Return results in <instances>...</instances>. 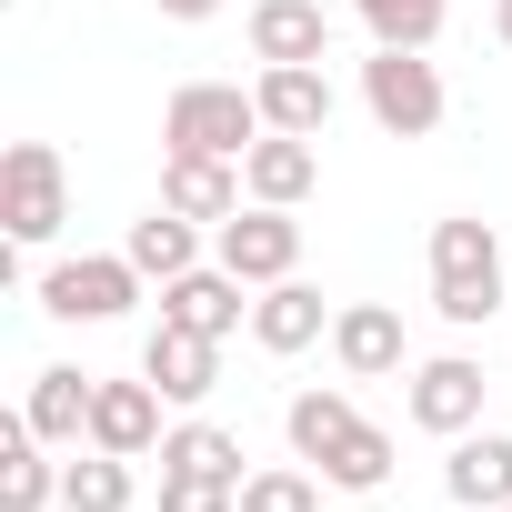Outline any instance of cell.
Segmentation results:
<instances>
[{
    "label": "cell",
    "instance_id": "1",
    "mask_svg": "<svg viewBox=\"0 0 512 512\" xmlns=\"http://www.w3.org/2000/svg\"><path fill=\"white\" fill-rule=\"evenodd\" d=\"M432 312L452 332H482L492 312H512V272H502V231L482 211H442L432 221Z\"/></svg>",
    "mask_w": 512,
    "mask_h": 512
},
{
    "label": "cell",
    "instance_id": "2",
    "mask_svg": "<svg viewBox=\"0 0 512 512\" xmlns=\"http://www.w3.org/2000/svg\"><path fill=\"white\" fill-rule=\"evenodd\" d=\"M262 131H272L262 91H241V81H181L161 111V151H211V161H241Z\"/></svg>",
    "mask_w": 512,
    "mask_h": 512
},
{
    "label": "cell",
    "instance_id": "3",
    "mask_svg": "<svg viewBox=\"0 0 512 512\" xmlns=\"http://www.w3.org/2000/svg\"><path fill=\"white\" fill-rule=\"evenodd\" d=\"M362 111H372L392 141H432L442 111H452V91H442L432 51H382V41H372V61H362Z\"/></svg>",
    "mask_w": 512,
    "mask_h": 512
},
{
    "label": "cell",
    "instance_id": "4",
    "mask_svg": "<svg viewBox=\"0 0 512 512\" xmlns=\"http://www.w3.org/2000/svg\"><path fill=\"white\" fill-rule=\"evenodd\" d=\"M61 221H71L61 151L51 141H11V151H0V231H11L21 251H41V241H61Z\"/></svg>",
    "mask_w": 512,
    "mask_h": 512
},
{
    "label": "cell",
    "instance_id": "5",
    "mask_svg": "<svg viewBox=\"0 0 512 512\" xmlns=\"http://www.w3.org/2000/svg\"><path fill=\"white\" fill-rule=\"evenodd\" d=\"M141 262L131 251H71V262H51L41 272V312L51 322H121L131 302H141Z\"/></svg>",
    "mask_w": 512,
    "mask_h": 512
},
{
    "label": "cell",
    "instance_id": "6",
    "mask_svg": "<svg viewBox=\"0 0 512 512\" xmlns=\"http://www.w3.org/2000/svg\"><path fill=\"white\" fill-rule=\"evenodd\" d=\"M211 262H221V272H241L251 292H272V282H292V272H302V221H292V211H272V201H241V211L211 231Z\"/></svg>",
    "mask_w": 512,
    "mask_h": 512
},
{
    "label": "cell",
    "instance_id": "7",
    "mask_svg": "<svg viewBox=\"0 0 512 512\" xmlns=\"http://www.w3.org/2000/svg\"><path fill=\"white\" fill-rule=\"evenodd\" d=\"M482 392H492V372H482L472 352H432V362H412V392H402V412H412V432H432V442H462V432L482 422Z\"/></svg>",
    "mask_w": 512,
    "mask_h": 512
},
{
    "label": "cell",
    "instance_id": "8",
    "mask_svg": "<svg viewBox=\"0 0 512 512\" xmlns=\"http://www.w3.org/2000/svg\"><path fill=\"white\" fill-rule=\"evenodd\" d=\"M141 382H151L161 402H211V392H221V342L191 332V322H151V342H141Z\"/></svg>",
    "mask_w": 512,
    "mask_h": 512
},
{
    "label": "cell",
    "instance_id": "9",
    "mask_svg": "<svg viewBox=\"0 0 512 512\" xmlns=\"http://www.w3.org/2000/svg\"><path fill=\"white\" fill-rule=\"evenodd\" d=\"M332 362H342L352 382H382V372H402V362H412V342H402V312H392V302H342V312H332Z\"/></svg>",
    "mask_w": 512,
    "mask_h": 512
},
{
    "label": "cell",
    "instance_id": "10",
    "mask_svg": "<svg viewBox=\"0 0 512 512\" xmlns=\"http://www.w3.org/2000/svg\"><path fill=\"white\" fill-rule=\"evenodd\" d=\"M312 181H322V151H312L302 131H262V141L241 151V191H251V201H272V211H302Z\"/></svg>",
    "mask_w": 512,
    "mask_h": 512
},
{
    "label": "cell",
    "instance_id": "11",
    "mask_svg": "<svg viewBox=\"0 0 512 512\" xmlns=\"http://www.w3.org/2000/svg\"><path fill=\"white\" fill-rule=\"evenodd\" d=\"M332 332V302L292 272V282H272V292H251V342H262L272 362H292V352H312Z\"/></svg>",
    "mask_w": 512,
    "mask_h": 512
},
{
    "label": "cell",
    "instance_id": "12",
    "mask_svg": "<svg viewBox=\"0 0 512 512\" xmlns=\"http://www.w3.org/2000/svg\"><path fill=\"white\" fill-rule=\"evenodd\" d=\"M161 201L221 231V221H231L251 191H241V161H211V151H161Z\"/></svg>",
    "mask_w": 512,
    "mask_h": 512
},
{
    "label": "cell",
    "instance_id": "13",
    "mask_svg": "<svg viewBox=\"0 0 512 512\" xmlns=\"http://www.w3.org/2000/svg\"><path fill=\"white\" fill-rule=\"evenodd\" d=\"M251 282L241 272H221V262H201V272H181V282H161V322H191V332H211V342H231L241 322H251V302H241Z\"/></svg>",
    "mask_w": 512,
    "mask_h": 512
},
{
    "label": "cell",
    "instance_id": "14",
    "mask_svg": "<svg viewBox=\"0 0 512 512\" xmlns=\"http://www.w3.org/2000/svg\"><path fill=\"white\" fill-rule=\"evenodd\" d=\"M251 91H262V121H272V131H302V141L332 131V71H322V61H272Z\"/></svg>",
    "mask_w": 512,
    "mask_h": 512
},
{
    "label": "cell",
    "instance_id": "15",
    "mask_svg": "<svg viewBox=\"0 0 512 512\" xmlns=\"http://www.w3.org/2000/svg\"><path fill=\"white\" fill-rule=\"evenodd\" d=\"M442 492L462 502V512H502L512 502V432H462L452 442V462H442Z\"/></svg>",
    "mask_w": 512,
    "mask_h": 512
},
{
    "label": "cell",
    "instance_id": "16",
    "mask_svg": "<svg viewBox=\"0 0 512 512\" xmlns=\"http://www.w3.org/2000/svg\"><path fill=\"white\" fill-rule=\"evenodd\" d=\"M251 61H332V11L322 0H262L251 11Z\"/></svg>",
    "mask_w": 512,
    "mask_h": 512
},
{
    "label": "cell",
    "instance_id": "17",
    "mask_svg": "<svg viewBox=\"0 0 512 512\" xmlns=\"http://www.w3.org/2000/svg\"><path fill=\"white\" fill-rule=\"evenodd\" d=\"M91 442L121 452V462L161 452V392H151V382H101V392H91Z\"/></svg>",
    "mask_w": 512,
    "mask_h": 512
},
{
    "label": "cell",
    "instance_id": "18",
    "mask_svg": "<svg viewBox=\"0 0 512 512\" xmlns=\"http://www.w3.org/2000/svg\"><path fill=\"white\" fill-rule=\"evenodd\" d=\"M282 432H292V462H312V472H322V462L362 432V412H352V392H342V382H312V392H292V402H282Z\"/></svg>",
    "mask_w": 512,
    "mask_h": 512
},
{
    "label": "cell",
    "instance_id": "19",
    "mask_svg": "<svg viewBox=\"0 0 512 512\" xmlns=\"http://www.w3.org/2000/svg\"><path fill=\"white\" fill-rule=\"evenodd\" d=\"M91 392H101V372H71V362H51V372H31V402H21V422H31L41 442H91Z\"/></svg>",
    "mask_w": 512,
    "mask_h": 512
},
{
    "label": "cell",
    "instance_id": "20",
    "mask_svg": "<svg viewBox=\"0 0 512 512\" xmlns=\"http://www.w3.org/2000/svg\"><path fill=\"white\" fill-rule=\"evenodd\" d=\"M121 251H131L151 282H181V272H201V221L161 201V211H141V221H131V241H121Z\"/></svg>",
    "mask_w": 512,
    "mask_h": 512
},
{
    "label": "cell",
    "instance_id": "21",
    "mask_svg": "<svg viewBox=\"0 0 512 512\" xmlns=\"http://www.w3.org/2000/svg\"><path fill=\"white\" fill-rule=\"evenodd\" d=\"M41 502H61L51 442H41L31 422H11V432H0V512H41Z\"/></svg>",
    "mask_w": 512,
    "mask_h": 512
},
{
    "label": "cell",
    "instance_id": "22",
    "mask_svg": "<svg viewBox=\"0 0 512 512\" xmlns=\"http://www.w3.org/2000/svg\"><path fill=\"white\" fill-rule=\"evenodd\" d=\"M131 492H141V482H131V462H121V452H101V442L61 462V502H71V512H131Z\"/></svg>",
    "mask_w": 512,
    "mask_h": 512
},
{
    "label": "cell",
    "instance_id": "23",
    "mask_svg": "<svg viewBox=\"0 0 512 512\" xmlns=\"http://www.w3.org/2000/svg\"><path fill=\"white\" fill-rule=\"evenodd\" d=\"M352 11H362V31L382 51H432L442 21H452V0H352Z\"/></svg>",
    "mask_w": 512,
    "mask_h": 512
},
{
    "label": "cell",
    "instance_id": "24",
    "mask_svg": "<svg viewBox=\"0 0 512 512\" xmlns=\"http://www.w3.org/2000/svg\"><path fill=\"white\" fill-rule=\"evenodd\" d=\"M161 472H221V482H251L241 472V442L221 422H171L161 432Z\"/></svg>",
    "mask_w": 512,
    "mask_h": 512
},
{
    "label": "cell",
    "instance_id": "25",
    "mask_svg": "<svg viewBox=\"0 0 512 512\" xmlns=\"http://www.w3.org/2000/svg\"><path fill=\"white\" fill-rule=\"evenodd\" d=\"M322 482H332V492H382V482H392V432H382V422H362V432L322 462Z\"/></svg>",
    "mask_w": 512,
    "mask_h": 512
},
{
    "label": "cell",
    "instance_id": "26",
    "mask_svg": "<svg viewBox=\"0 0 512 512\" xmlns=\"http://www.w3.org/2000/svg\"><path fill=\"white\" fill-rule=\"evenodd\" d=\"M241 512H322V482L292 472V462H272V472H251V482H241Z\"/></svg>",
    "mask_w": 512,
    "mask_h": 512
},
{
    "label": "cell",
    "instance_id": "27",
    "mask_svg": "<svg viewBox=\"0 0 512 512\" xmlns=\"http://www.w3.org/2000/svg\"><path fill=\"white\" fill-rule=\"evenodd\" d=\"M161 512H241V482H221V472H161Z\"/></svg>",
    "mask_w": 512,
    "mask_h": 512
},
{
    "label": "cell",
    "instance_id": "28",
    "mask_svg": "<svg viewBox=\"0 0 512 512\" xmlns=\"http://www.w3.org/2000/svg\"><path fill=\"white\" fill-rule=\"evenodd\" d=\"M221 0H161V21H211Z\"/></svg>",
    "mask_w": 512,
    "mask_h": 512
},
{
    "label": "cell",
    "instance_id": "29",
    "mask_svg": "<svg viewBox=\"0 0 512 512\" xmlns=\"http://www.w3.org/2000/svg\"><path fill=\"white\" fill-rule=\"evenodd\" d=\"M492 41H502V51H512V0H492Z\"/></svg>",
    "mask_w": 512,
    "mask_h": 512
},
{
    "label": "cell",
    "instance_id": "30",
    "mask_svg": "<svg viewBox=\"0 0 512 512\" xmlns=\"http://www.w3.org/2000/svg\"><path fill=\"white\" fill-rule=\"evenodd\" d=\"M502 512H512V502H502Z\"/></svg>",
    "mask_w": 512,
    "mask_h": 512
}]
</instances>
